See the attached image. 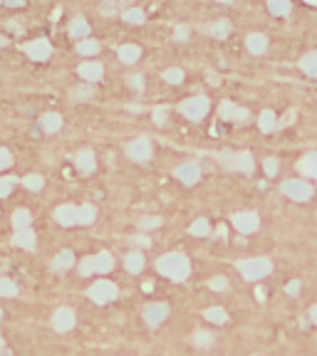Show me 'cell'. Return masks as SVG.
I'll use <instances>...</instances> for the list:
<instances>
[{"instance_id":"d6a6232c","label":"cell","mask_w":317,"mask_h":356,"mask_svg":"<svg viewBox=\"0 0 317 356\" xmlns=\"http://www.w3.org/2000/svg\"><path fill=\"white\" fill-rule=\"evenodd\" d=\"M189 233H191V235H196V238H206V235L211 233V225H208V220H206V218H198L196 223H191Z\"/></svg>"},{"instance_id":"ffe728a7","label":"cell","mask_w":317,"mask_h":356,"mask_svg":"<svg viewBox=\"0 0 317 356\" xmlns=\"http://www.w3.org/2000/svg\"><path fill=\"white\" fill-rule=\"evenodd\" d=\"M72 265H75V252L72 250H60L57 257L52 260V270L55 272H67Z\"/></svg>"},{"instance_id":"836d02e7","label":"cell","mask_w":317,"mask_h":356,"mask_svg":"<svg viewBox=\"0 0 317 356\" xmlns=\"http://www.w3.org/2000/svg\"><path fill=\"white\" fill-rule=\"evenodd\" d=\"M203 317H206L208 321H213V324H226V319H228L226 309H221V307H211V309H206Z\"/></svg>"},{"instance_id":"c3c4849f","label":"cell","mask_w":317,"mask_h":356,"mask_svg":"<svg viewBox=\"0 0 317 356\" xmlns=\"http://www.w3.org/2000/svg\"><path fill=\"white\" fill-rule=\"evenodd\" d=\"M189 33H191V30H189L186 25H179V28L174 30V40H176V42H184V40H189Z\"/></svg>"},{"instance_id":"9f6ffc18","label":"cell","mask_w":317,"mask_h":356,"mask_svg":"<svg viewBox=\"0 0 317 356\" xmlns=\"http://www.w3.org/2000/svg\"><path fill=\"white\" fill-rule=\"evenodd\" d=\"M226 233H228L226 225H218V228H216V235H218V238H226Z\"/></svg>"},{"instance_id":"f35d334b","label":"cell","mask_w":317,"mask_h":356,"mask_svg":"<svg viewBox=\"0 0 317 356\" xmlns=\"http://www.w3.org/2000/svg\"><path fill=\"white\" fill-rule=\"evenodd\" d=\"M194 341H196V346L206 349V346L213 344V334H211V331H196V334H194Z\"/></svg>"},{"instance_id":"7bdbcfd3","label":"cell","mask_w":317,"mask_h":356,"mask_svg":"<svg viewBox=\"0 0 317 356\" xmlns=\"http://www.w3.org/2000/svg\"><path fill=\"white\" fill-rule=\"evenodd\" d=\"M158 225H161V218H156V215H146V218L139 220L141 230H151V228H158Z\"/></svg>"},{"instance_id":"f907efd6","label":"cell","mask_w":317,"mask_h":356,"mask_svg":"<svg viewBox=\"0 0 317 356\" xmlns=\"http://www.w3.org/2000/svg\"><path fill=\"white\" fill-rule=\"evenodd\" d=\"M285 289H287V294H292V297H295V294H300L302 285H300L297 280H292V282H287V287H285Z\"/></svg>"},{"instance_id":"52a82bcc","label":"cell","mask_w":317,"mask_h":356,"mask_svg":"<svg viewBox=\"0 0 317 356\" xmlns=\"http://www.w3.org/2000/svg\"><path fill=\"white\" fill-rule=\"evenodd\" d=\"M25 55H28L30 60H35V62H45V60H50V55H52V45H50V40H45V37L30 40V42L25 45Z\"/></svg>"},{"instance_id":"1f68e13d","label":"cell","mask_w":317,"mask_h":356,"mask_svg":"<svg viewBox=\"0 0 317 356\" xmlns=\"http://www.w3.org/2000/svg\"><path fill=\"white\" fill-rule=\"evenodd\" d=\"M20 287L10 277H0V297H18Z\"/></svg>"},{"instance_id":"d6986e66","label":"cell","mask_w":317,"mask_h":356,"mask_svg":"<svg viewBox=\"0 0 317 356\" xmlns=\"http://www.w3.org/2000/svg\"><path fill=\"white\" fill-rule=\"evenodd\" d=\"M144 265H146V260H144V252H141V250H131V252L124 257V267H126L131 275H139V272L144 270Z\"/></svg>"},{"instance_id":"ab89813d","label":"cell","mask_w":317,"mask_h":356,"mask_svg":"<svg viewBox=\"0 0 317 356\" xmlns=\"http://www.w3.org/2000/svg\"><path fill=\"white\" fill-rule=\"evenodd\" d=\"M13 153H10V148H5V146H0V171H8L10 166H13Z\"/></svg>"},{"instance_id":"db71d44e","label":"cell","mask_w":317,"mask_h":356,"mask_svg":"<svg viewBox=\"0 0 317 356\" xmlns=\"http://www.w3.org/2000/svg\"><path fill=\"white\" fill-rule=\"evenodd\" d=\"M99 10H102V13H104V15H112V13H114V10H117V5H114V3H107V5H102V8H99Z\"/></svg>"},{"instance_id":"4fadbf2b","label":"cell","mask_w":317,"mask_h":356,"mask_svg":"<svg viewBox=\"0 0 317 356\" xmlns=\"http://www.w3.org/2000/svg\"><path fill=\"white\" fill-rule=\"evenodd\" d=\"M174 176L179 178L184 186H194V183H198V178H201V168L196 163H184V166H179L174 171Z\"/></svg>"},{"instance_id":"9a60e30c","label":"cell","mask_w":317,"mask_h":356,"mask_svg":"<svg viewBox=\"0 0 317 356\" xmlns=\"http://www.w3.org/2000/svg\"><path fill=\"white\" fill-rule=\"evenodd\" d=\"M55 220H57L62 228H72V225H77V208L70 206V203L55 208Z\"/></svg>"},{"instance_id":"f6af8a7d","label":"cell","mask_w":317,"mask_h":356,"mask_svg":"<svg viewBox=\"0 0 317 356\" xmlns=\"http://www.w3.org/2000/svg\"><path fill=\"white\" fill-rule=\"evenodd\" d=\"M94 272V257H84L82 262H79V275L82 277H89Z\"/></svg>"},{"instance_id":"4dcf8cb0","label":"cell","mask_w":317,"mask_h":356,"mask_svg":"<svg viewBox=\"0 0 317 356\" xmlns=\"http://www.w3.org/2000/svg\"><path fill=\"white\" fill-rule=\"evenodd\" d=\"M300 67H302V72H305V74H310V77H315V79H317V52L305 55V57L300 60Z\"/></svg>"},{"instance_id":"ee69618b","label":"cell","mask_w":317,"mask_h":356,"mask_svg":"<svg viewBox=\"0 0 317 356\" xmlns=\"http://www.w3.org/2000/svg\"><path fill=\"white\" fill-rule=\"evenodd\" d=\"M166 116H169V107L154 109V124H156V126H164V124H166Z\"/></svg>"},{"instance_id":"603a6c76","label":"cell","mask_w":317,"mask_h":356,"mask_svg":"<svg viewBox=\"0 0 317 356\" xmlns=\"http://www.w3.org/2000/svg\"><path fill=\"white\" fill-rule=\"evenodd\" d=\"M97 218V208L92 203H84L77 208V225H92Z\"/></svg>"},{"instance_id":"44dd1931","label":"cell","mask_w":317,"mask_h":356,"mask_svg":"<svg viewBox=\"0 0 317 356\" xmlns=\"http://www.w3.org/2000/svg\"><path fill=\"white\" fill-rule=\"evenodd\" d=\"M13 228H15V233L18 230H28L30 225H33V213L28 211V208H18L15 213H13Z\"/></svg>"},{"instance_id":"484cf974","label":"cell","mask_w":317,"mask_h":356,"mask_svg":"<svg viewBox=\"0 0 317 356\" xmlns=\"http://www.w3.org/2000/svg\"><path fill=\"white\" fill-rule=\"evenodd\" d=\"M23 186H25L28 191L38 193V191L45 188V176H40V173H28V176H23Z\"/></svg>"},{"instance_id":"ac0fdd59","label":"cell","mask_w":317,"mask_h":356,"mask_svg":"<svg viewBox=\"0 0 317 356\" xmlns=\"http://www.w3.org/2000/svg\"><path fill=\"white\" fill-rule=\"evenodd\" d=\"M13 245H18V248H23V250H35L38 235H35L30 228H28V230H18L15 238H13Z\"/></svg>"},{"instance_id":"681fc988","label":"cell","mask_w":317,"mask_h":356,"mask_svg":"<svg viewBox=\"0 0 317 356\" xmlns=\"http://www.w3.org/2000/svg\"><path fill=\"white\" fill-rule=\"evenodd\" d=\"M129 87L136 89V92H141V89H144V77H141V74H131V77H129Z\"/></svg>"},{"instance_id":"f5cc1de1","label":"cell","mask_w":317,"mask_h":356,"mask_svg":"<svg viewBox=\"0 0 317 356\" xmlns=\"http://www.w3.org/2000/svg\"><path fill=\"white\" fill-rule=\"evenodd\" d=\"M292 119H295V109H290V111L285 114V119L277 121V126H287V124H292Z\"/></svg>"},{"instance_id":"6da1fadb","label":"cell","mask_w":317,"mask_h":356,"mask_svg":"<svg viewBox=\"0 0 317 356\" xmlns=\"http://www.w3.org/2000/svg\"><path fill=\"white\" fill-rule=\"evenodd\" d=\"M156 270L174 282H184L191 275V262L184 252H169V255L156 260Z\"/></svg>"},{"instance_id":"7c38bea8","label":"cell","mask_w":317,"mask_h":356,"mask_svg":"<svg viewBox=\"0 0 317 356\" xmlns=\"http://www.w3.org/2000/svg\"><path fill=\"white\" fill-rule=\"evenodd\" d=\"M77 72H79V77H82L87 84H94V82H99V79L104 77V67H102L99 62H94V60H87V62H82Z\"/></svg>"},{"instance_id":"8d00e7d4","label":"cell","mask_w":317,"mask_h":356,"mask_svg":"<svg viewBox=\"0 0 317 356\" xmlns=\"http://www.w3.org/2000/svg\"><path fill=\"white\" fill-rule=\"evenodd\" d=\"M268 8H270L273 15H287V13L292 10V5L287 3V0H270Z\"/></svg>"},{"instance_id":"f1b7e54d","label":"cell","mask_w":317,"mask_h":356,"mask_svg":"<svg viewBox=\"0 0 317 356\" xmlns=\"http://www.w3.org/2000/svg\"><path fill=\"white\" fill-rule=\"evenodd\" d=\"M20 181H23V178H18V176H3V178H0V201L8 198Z\"/></svg>"},{"instance_id":"5bb4252c","label":"cell","mask_w":317,"mask_h":356,"mask_svg":"<svg viewBox=\"0 0 317 356\" xmlns=\"http://www.w3.org/2000/svg\"><path fill=\"white\" fill-rule=\"evenodd\" d=\"M297 173L305 178H317V151H310L297 161Z\"/></svg>"},{"instance_id":"94428289","label":"cell","mask_w":317,"mask_h":356,"mask_svg":"<svg viewBox=\"0 0 317 356\" xmlns=\"http://www.w3.org/2000/svg\"><path fill=\"white\" fill-rule=\"evenodd\" d=\"M0 317H3V309H0Z\"/></svg>"},{"instance_id":"91938a15","label":"cell","mask_w":317,"mask_h":356,"mask_svg":"<svg viewBox=\"0 0 317 356\" xmlns=\"http://www.w3.org/2000/svg\"><path fill=\"white\" fill-rule=\"evenodd\" d=\"M3 45H8V37H5V35H0V47H3Z\"/></svg>"},{"instance_id":"8992f818","label":"cell","mask_w":317,"mask_h":356,"mask_svg":"<svg viewBox=\"0 0 317 356\" xmlns=\"http://www.w3.org/2000/svg\"><path fill=\"white\" fill-rule=\"evenodd\" d=\"M117 285L114 282H109V280H99V282H94L89 289H87V297L92 299V302H97V304H109L114 297H117Z\"/></svg>"},{"instance_id":"680465c9","label":"cell","mask_w":317,"mask_h":356,"mask_svg":"<svg viewBox=\"0 0 317 356\" xmlns=\"http://www.w3.org/2000/svg\"><path fill=\"white\" fill-rule=\"evenodd\" d=\"M208 82H211V84H218V82H221V79H218V77H216V74H213V72H208Z\"/></svg>"},{"instance_id":"4316f807","label":"cell","mask_w":317,"mask_h":356,"mask_svg":"<svg viewBox=\"0 0 317 356\" xmlns=\"http://www.w3.org/2000/svg\"><path fill=\"white\" fill-rule=\"evenodd\" d=\"M141 57V50L136 47V45H121L119 47V60L124 62V65H131V62H136Z\"/></svg>"},{"instance_id":"7dc6e473","label":"cell","mask_w":317,"mask_h":356,"mask_svg":"<svg viewBox=\"0 0 317 356\" xmlns=\"http://www.w3.org/2000/svg\"><path fill=\"white\" fill-rule=\"evenodd\" d=\"M263 168H265L268 176H275V173H277V158H273V156L265 158V161H263Z\"/></svg>"},{"instance_id":"6f0895ef","label":"cell","mask_w":317,"mask_h":356,"mask_svg":"<svg viewBox=\"0 0 317 356\" xmlns=\"http://www.w3.org/2000/svg\"><path fill=\"white\" fill-rule=\"evenodd\" d=\"M310 321H312V324H317V304L310 309Z\"/></svg>"},{"instance_id":"74e56055","label":"cell","mask_w":317,"mask_h":356,"mask_svg":"<svg viewBox=\"0 0 317 356\" xmlns=\"http://www.w3.org/2000/svg\"><path fill=\"white\" fill-rule=\"evenodd\" d=\"M164 79H166L169 84H181V82H184V70L171 67V70H166V72H164Z\"/></svg>"},{"instance_id":"816d5d0a","label":"cell","mask_w":317,"mask_h":356,"mask_svg":"<svg viewBox=\"0 0 317 356\" xmlns=\"http://www.w3.org/2000/svg\"><path fill=\"white\" fill-rule=\"evenodd\" d=\"M134 240V245H139V248H151V240L146 238V235H136V238H131Z\"/></svg>"},{"instance_id":"30bf717a","label":"cell","mask_w":317,"mask_h":356,"mask_svg":"<svg viewBox=\"0 0 317 356\" xmlns=\"http://www.w3.org/2000/svg\"><path fill=\"white\" fill-rule=\"evenodd\" d=\"M75 324H77V317H75V309H72V307H60V309H55V314H52V326H55L57 331H70V329H75Z\"/></svg>"},{"instance_id":"d4e9b609","label":"cell","mask_w":317,"mask_h":356,"mask_svg":"<svg viewBox=\"0 0 317 356\" xmlns=\"http://www.w3.org/2000/svg\"><path fill=\"white\" fill-rule=\"evenodd\" d=\"M40 124H42V129H45L47 134H55V131L62 129V116L55 114V111H50V114H45V116L40 119Z\"/></svg>"},{"instance_id":"cb8c5ba5","label":"cell","mask_w":317,"mask_h":356,"mask_svg":"<svg viewBox=\"0 0 317 356\" xmlns=\"http://www.w3.org/2000/svg\"><path fill=\"white\" fill-rule=\"evenodd\" d=\"M248 50H250L253 55H263V52L268 50V37H265V35H260V33L248 35Z\"/></svg>"},{"instance_id":"83f0119b","label":"cell","mask_w":317,"mask_h":356,"mask_svg":"<svg viewBox=\"0 0 317 356\" xmlns=\"http://www.w3.org/2000/svg\"><path fill=\"white\" fill-rule=\"evenodd\" d=\"M258 126H260V131H263V134L275 131V129H277V119H275V114H273L270 109H265V111L260 114V119H258Z\"/></svg>"},{"instance_id":"2e32d148","label":"cell","mask_w":317,"mask_h":356,"mask_svg":"<svg viewBox=\"0 0 317 356\" xmlns=\"http://www.w3.org/2000/svg\"><path fill=\"white\" fill-rule=\"evenodd\" d=\"M75 166L82 171V173H92L97 168V156L92 148H82L77 156H75Z\"/></svg>"},{"instance_id":"9c48e42d","label":"cell","mask_w":317,"mask_h":356,"mask_svg":"<svg viewBox=\"0 0 317 356\" xmlns=\"http://www.w3.org/2000/svg\"><path fill=\"white\" fill-rule=\"evenodd\" d=\"M126 156L136 163H144L151 158V143L149 139H134L131 143H126Z\"/></svg>"},{"instance_id":"7402d4cb","label":"cell","mask_w":317,"mask_h":356,"mask_svg":"<svg viewBox=\"0 0 317 356\" xmlns=\"http://www.w3.org/2000/svg\"><path fill=\"white\" fill-rule=\"evenodd\" d=\"M112 267H114V257H112V252L102 250L99 255H94V272L107 275V272H112Z\"/></svg>"},{"instance_id":"60d3db41","label":"cell","mask_w":317,"mask_h":356,"mask_svg":"<svg viewBox=\"0 0 317 356\" xmlns=\"http://www.w3.org/2000/svg\"><path fill=\"white\" fill-rule=\"evenodd\" d=\"M211 33H213V35H216L218 40H226V37H228V33H231V25L221 20V23H216V25L211 28Z\"/></svg>"},{"instance_id":"277c9868","label":"cell","mask_w":317,"mask_h":356,"mask_svg":"<svg viewBox=\"0 0 317 356\" xmlns=\"http://www.w3.org/2000/svg\"><path fill=\"white\" fill-rule=\"evenodd\" d=\"M208 109H211V102H208V97H203V94L189 97V99H184V102L179 104V111H181L186 119H191V121L203 119V116L208 114Z\"/></svg>"},{"instance_id":"8fae6325","label":"cell","mask_w":317,"mask_h":356,"mask_svg":"<svg viewBox=\"0 0 317 356\" xmlns=\"http://www.w3.org/2000/svg\"><path fill=\"white\" fill-rule=\"evenodd\" d=\"M166 317H169V307H166L164 302H154V304H146V307H144V319H146V324H151V326H158Z\"/></svg>"},{"instance_id":"bcb514c9","label":"cell","mask_w":317,"mask_h":356,"mask_svg":"<svg viewBox=\"0 0 317 356\" xmlns=\"http://www.w3.org/2000/svg\"><path fill=\"white\" fill-rule=\"evenodd\" d=\"M208 287H211V289H216V292H221V289H226V287H228V280H226L223 275H218V277H213V280L208 282Z\"/></svg>"},{"instance_id":"5b68a950","label":"cell","mask_w":317,"mask_h":356,"mask_svg":"<svg viewBox=\"0 0 317 356\" xmlns=\"http://www.w3.org/2000/svg\"><path fill=\"white\" fill-rule=\"evenodd\" d=\"M282 193L297 203H305L312 198V186L305 181V178H290V181L282 183Z\"/></svg>"},{"instance_id":"ba28073f","label":"cell","mask_w":317,"mask_h":356,"mask_svg":"<svg viewBox=\"0 0 317 356\" xmlns=\"http://www.w3.org/2000/svg\"><path fill=\"white\" fill-rule=\"evenodd\" d=\"M233 225H236V230H238V233L250 235V233H255V230H258L260 218H258V213L243 211V213H236V215H233Z\"/></svg>"},{"instance_id":"e575fe53","label":"cell","mask_w":317,"mask_h":356,"mask_svg":"<svg viewBox=\"0 0 317 356\" xmlns=\"http://www.w3.org/2000/svg\"><path fill=\"white\" fill-rule=\"evenodd\" d=\"M121 20H126V23H131V25H141V23H144V10H139V8H126V10L121 13Z\"/></svg>"},{"instance_id":"f546056e","label":"cell","mask_w":317,"mask_h":356,"mask_svg":"<svg viewBox=\"0 0 317 356\" xmlns=\"http://www.w3.org/2000/svg\"><path fill=\"white\" fill-rule=\"evenodd\" d=\"M77 52H79V55H84V57H94V55H99V40L87 37V40L77 42Z\"/></svg>"},{"instance_id":"e0dca14e","label":"cell","mask_w":317,"mask_h":356,"mask_svg":"<svg viewBox=\"0 0 317 356\" xmlns=\"http://www.w3.org/2000/svg\"><path fill=\"white\" fill-rule=\"evenodd\" d=\"M70 37L77 40V42H82V40L89 37V23H87L82 15H77V18L70 23Z\"/></svg>"},{"instance_id":"3957f363","label":"cell","mask_w":317,"mask_h":356,"mask_svg":"<svg viewBox=\"0 0 317 356\" xmlns=\"http://www.w3.org/2000/svg\"><path fill=\"white\" fill-rule=\"evenodd\" d=\"M236 267H238V272H240L245 280L255 282V280H260V277L270 275V270H273V262H270L268 257H250V260H240Z\"/></svg>"},{"instance_id":"b9f144b4","label":"cell","mask_w":317,"mask_h":356,"mask_svg":"<svg viewBox=\"0 0 317 356\" xmlns=\"http://www.w3.org/2000/svg\"><path fill=\"white\" fill-rule=\"evenodd\" d=\"M72 97H75V99H92V97H94V87H92V84L77 87V89L72 92Z\"/></svg>"},{"instance_id":"11a10c76","label":"cell","mask_w":317,"mask_h":356,"mask_svg":"<svg viewBox=\"0 0 317 356\" xmlns=\"http://www.w3.org/2000/svg\"><path fill=\"white\" fill-rule=\"evenodd\" d=\"M5 5H8V8H23L25 3H23V0H8Z\"/></svg>"},{"instance_id":"d590c367","label":"cell","mask_w":317,"mask_h":356,"mask_svg":"<svg viewBox=\"0 0 317 356\" xmlns=\"http://www.w3.org/2000/svg\"><path fill=\"white\" fill-rule=\"evenodd\" d=\"M236 111H238V107H236L233 102H223L221 109H218V119H223V121H236Z\"/></svg>"},{"instance_id":"7a4b0ae2","label":"cell","mask_w":317,"mask_h":356,"mask_svg":"<svg viewBox=\"0 0 317 356\" xmlns=\"http://www.w3.org/2000/svg\"><path fill=\"white\" fill-rule=\"evenodd\" d=\"M218 163L226 166V168L240 171V173H253V168H255V161H253V153H250V151H238V153L221 151V153H218Z\"/></svg>"}]
</instances>
